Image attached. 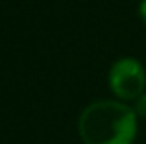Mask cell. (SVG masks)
<instances>
[{"mask_svg": "<svg viewBox=\"0 0 146 144\" xmlns=\"http://www.w3.org/2000/svg\"><path fill=\"white\" fill-rule=\"evenodd\" d=\"M135 113L139 116H143V118H146V92H143L135 100Z\"/></svg>", "mask_w": 146, "mask_h": 144, "instance_id": "3", "label": "cell"}, {"mask_svg": "<svg viewBox=\"0 0 146 144\" xmlns=\"http://www.w3.org/2000/svg\"><path fill=\"white\" fill-rule=\"evenodd\" d=\"M78 129L85 144H131L137 135V113L122 102H94L82 113Z\"/></svg>", "mask_w": 146, "mask_h": 144, "instance_id": "1", "label": "cell"}, {"mask_svg": "<svg viewBox=\"0 0 146 144\" xmlns=\"http://www.w3.org/2000/svg\"><path fill=\"white\" fill-rule=\"evenodd\" d=\"M109 85L120 100H137L146 87L144 67L133 57L118 59L109 70Z\"/></svg>", "mask_w": 146, "mask_h": 144, "instance_id": "2", "label": "cell"}, {"mask_svg": "<svg viewBox=\"0 0 146 144\" xmlns=\"http://www.w3.org/2000/svg\"><path fill=\"white\" fill-rule=\"evenodd\" d=\"M139 13H141V17H143V20L146 22V0H143V2H141V6H139Z\"/></svg>", "mask_w": 146, "mask_h": 144, "instance_id": "4", "label": "cell"}]
</instances>
